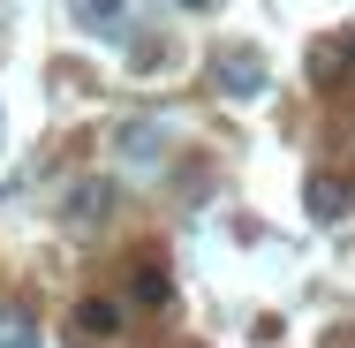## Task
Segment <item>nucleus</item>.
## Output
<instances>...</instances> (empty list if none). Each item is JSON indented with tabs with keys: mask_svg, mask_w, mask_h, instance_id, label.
I'll use <instances>...</instances> for the list:
<instances>
[{
	"mask_svg": "<svg viewBox=\"0 0 355 348\" xmlns=\"http://www.w3.org/2000/svg\"><path fill=\"white\" fill-rule=\"evenodd\" d=\"M121 326H129V303L121 295H83L76 303V333L83 341H121Z\"/></svg>",
	"mask_w": 355,
	"mask_h": 348,
	"instance_id": "nucleus-2",
	"label": "nucleus"
},
{
	"mask_svg": "<svg viewBox=\"0 0 355 348\" xmlns=\"http://www.w3.org/2000/svg\"><path fill=\"white\" fill-rule=\"evenodd\" d=\"M174 8H189V15H205V8H219V0H174Z\"/></svg>",
	"mask_w": 355,
	"mask_h": 348,
	"instance_id": "nucleus-9",
	"label": "nucleus"
},
{
	"mask_svg": "<svg viewBox=\"0 0 355 348\" xmlns=\"http://www.w3.org/2000/svg\"><path fill=\"white\" fill-rule=\"evenodd\" d=\"M0 348H38V318L23 303H0Z\"/></svg>",
	"mask_w": 355,
	"mask_h": 348,
	"instance_id": "nucleus-4",
	"label": "nucleus"
},
{
	"mask_svg": "<svg viewBox=\"0 0 355 348\" xmlns=\"http://www.w3.org/2000/svg\"><path fill=\"white\" fill-rule=\"evenodd\" d=\"M348 205H355V190L333 174V167H318V174H310V212H318V219H340Z\"/></svg>",
	"mask_w": 355,
	"mask_h": 348,
	"instance_id": "nucleus-3",
	"label": "nucleus"
},
{
	"mask_svg": "<svg viewBox=\"0 0 355 348\" xmlns=\"http://www.w3.org/2000/svg\"><path fill=\"white\" fill-rule=\"evenodd\" d=\"M129 295H137L144 310H166V303H174V288H166L159 265H137V273H129Z\"/></svg>",
	"mask_w": 355,
	"mask_h": 348,
	"instance_id": "nucleus-6",
	"label": "nucleus"
},
{
	"mask_svg": "<svg viewBox=\"0 0 355 348\" xmlns=\"http://www.w3.org/2000/svg\"><path fill=\"white\" fill-rule=\"evenodd\" d=\"M121 151H137V159H151V151H159V129H144V122H137V129L121 137Z\"/></svg>",
	"mask_w": 355,
	"mask_h": 348,
	"instance_id": "nucleus-7",
	"label": "nucleus"
},
{
	"mask_svg": "<svg viewBox=\"0 0 355 348\" xmlns=\"http://www.w3.org/2000/svg\"><path fill=\"white\" fill-rule=\"evenodd\" d=\"M98 219H114V174H83V182H69V190H61V227L91 235Z\"/></svg>",
	"mask_w": 355,
	"mask_h": 348,
	"instance_id": "nucleus-1",
	"label": "nucleus"
},
{
	"mask_svg": "<svg viewBox=\"0 0 355 348\" xmlns=\"http://www.w3.org/2000/svg\"><path fill=\"white\" fill-rule=\"evenodd\" d=\"M129 0H83V23H121Z\"/></svg>",
	"mask_w": 355,
	"mask_h": 348,
	"instance_id": "nucleus-8",
	"label": "nucleus"
},
{
	"mask_svg": "<svg viewBox=\"0 0 355 348\" xmlns=\"http://www.w3.org/2000/svg\"><path fill=\"white\" fill-rule=\"evenodd\" d=\"M219 83H227V91H265V69H257V61H250V53H219Z\"/></svg>",
	"mask_w": 355,
	"mask_h": 348,
	"instance_id": "nucleus-5",
	"label": "nucleus"
}]
</instances>
